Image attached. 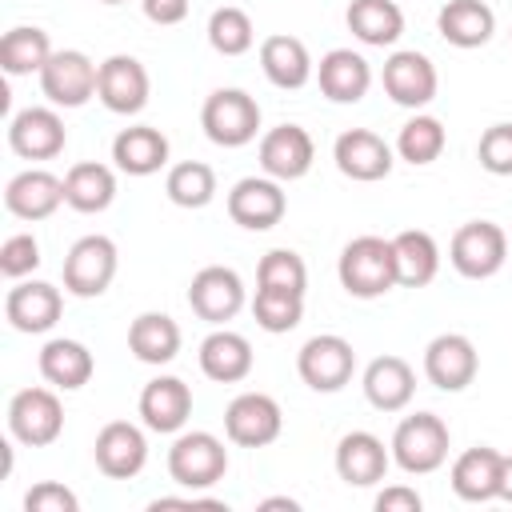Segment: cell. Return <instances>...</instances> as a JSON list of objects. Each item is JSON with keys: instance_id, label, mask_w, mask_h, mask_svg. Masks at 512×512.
<instances>
[{"instance_id": "d590c367", "label": "cell", "mask_w": 512, "mask_h": 512, "mask_svg": "<svg viewBox=\"0 0 512 512\" xmlns=\"http://www.w3.org/2000/svg\"><path fill=\"white\" fill-rule=\"evenodd\" d=\"M48 56H52V40L36 24H16L0 40V64H4L8 76H28V72L40 76V68L48 64Z\"/></svg>"}, {"instance_id": "d4e9b609", "label": "cell", "mask_w": 512, "mask_h": 512, "mask_svg": "<svg viewBox=\"0 0 512 512\" xmlns=\"http://www.w3.org/2000/svg\"><path fill=\"white\" fill-rule=\"evenodd\" d=\"M316 80H320V92L332 100V104H356L364 100V92L372 88V68L360 52L352 48H332L320 56V68H316Z\"/></svg>"}, {"instance_id": "7c38bea8", "label": "cell", "mask_w": 512, "mask_h": 512, "mask_svg": "<svg viewBox=\"0 0 512 512\" xmlns=\"http://www.w3.org/2000/svg\"><path fill=\"white\" fill-rule=\"evenodd\" d=\"M480 372L476 344L464 332H440L424 348V376L440 392H464Z\"/></svg>"}, {"instance_id": "44dd1931", "label": "cell", "mask_w": 512, "mask_h": 512, "mask_svg": "<svg viewBox=\"0 0 512 512\" xmlns=\"http://www.w3.org/2000/svg\"><path fill=\"white\" fill-rule=\"evenodd\" d=\"M392 464V448H384V440L376 432H344L340 444H336V476L352 488H372L384 480Z\"/></svg>"}, {"instance_id": "7dc6e473", "label": "cell", "mask_w": 512, "mask_h": 512, "mask_svg": "<svg viewBox=\"0 0 512 512\" xmlns=\"http://www.w3.org/2000/svg\"><path fill=\"white\" fill-rule=\"evenodd\" d=\"M276 508H288V512H300V504H296L292 496H268V500H260V512H276Z\"/></svg>"}, {"instance_id": "c3c4849f", "label": "cell", "mask_w": 512, "mask_h": 512, "mask_svg": "<svg viewBox=\"0 0 512 512\" xmlns=\"http://www.w3.org/2000/svg\"><path fill=\"white\" fill-rule=\"evenodd\" d=\"M500 500L512 504V456H504V468H500Z\"/></svg>"}, {"instance_id": "74e56055", "label": "cell", "mask_w": 512, "mask_h": 512, "mask_svg": "<svg viewBox=\"0 0 512 512\" xmlns=\"http://www.w3.org/2000/svg\"><path fill=\"white\" fill-rule=\"evenodd\" d=\"M444 144H448L444 124H440L436 116L416 112V116L400 128V136H396V156H400V160H408V164H416V168H424V164L440 160Z\"/></svg>"}, {"instance_id": "1f68e13d", "label": "cell", "mask_w": 512, "mask_h": 512, "mask_svg": "<svg viewBox=\"0 0 512 512\" xmlns=\"http://www.w3.org/2000/svg\"><path fill=\"white\" fill-rule=\"evenodd\" d=\"M180 324L168 312H140L128 324V352L140 364H172L180 352Z\"/></svg>"}, {"instance_id": "d6a6232c", "label": "cell", "mask_w": 512, "mask_h": 512, "mask_svg": "<svg viewBox=\"0 0 512 512\" xmlns=\"http://www.w3.org/2000/svg\"><path fill=\"white\" fill-rule=\"evenodd\" d=\"M116 200V172L100 160H80L64 172V204L92 216Z\"/></svg>"}, {"instance_id": "6da1fadb", "label": "cell", "mask_w": 512, "mask_h": 512, "mask_svg": "<svg viewBox=\"0 0 512 512\" xmlns=\"http://www.w3.org/2000/svg\"><path fill=\"white\" fill-rule=\"evenodd\" d=\"M340 288L356 300H376L396 288V256L392 240L384 236H356L344 244L340 264H336Z\"/></svg>"}, {"instance_id": "e0dca14e", "label": "cell", "mask_w": 512, "mask_h": 512, "mask_svg": "<svg viewBox=\"0 0 512 512\" xmlns=\"http://www.w3.org/2000/svg\"><path fill=\"white\" fill-rule=\"evenodd\" d=\"M256 156H260L264 176L284 184V180L308 176V168L316 160V144H312V136L300 124H276V128H268L260 136V152Z\"/></svg>"}, {"instance_id": "4316f807", "label": "cell", "mask_w": 512, "mask_h": 512, "mask_svg": "<svg viewBox=\"0 0 512 512\" xmlns=\"http://www.w3.org/2000/svg\"><path fill=\"white\" fill-rule=\"evenodd\" d=\"M112 160L128 176H152L168 164V136L152 124L120 128L116 140H112Z\"/></svg>"}, {"instance_id": "bcb514c9", "label": "cell", "mask_w": 512, "mask_h": 512, "mask_svg": "<svg viewBox=\"0 0 512 512\" xmlns=\"http://www.w3.org/2000/svg\"><path fill=\"white\" fill-rule=\"evenodd\" d=\"M140 8L160 28H172V24H180L188 16V0H140Z\"/></svg>"}, {"instance_id": "2e32d148", "label": "cell", "mask_w": 512, "mask_h": 512, "mask_svg": "<svg viewBox=\"0 0 512 512\" xmlns=\"http://www.w3.org/2000/svg\"><path fill=\"white\" fill-rule=\"evenodd\" d=\"M92 456H96V468L108 480H132L148 464V440L132 420H108L96 432Z\"/></svg>"}, {"instance_id": "3957f363", "label": "cell", "mask_w": 512, "mask_h": 512, "mask_svg": "<svg viewBox=\"0 0 512 512\" xmlns=\"http://www.w3.org/2000/svg\"><path fill=\"white\" fill-rule=\"evenodd\" d=\"M200 128L220 148H244L260 132V104L244 88H216L200 108Z\"/></svg>"}, {"instance_id": "8992f818", "label": "cell", "mask_w": 512, "mask_h": 512, "mask_svg": "<svg viewBox=\"0 0 512 512\" xmlns=\"http://www.w3.org/2000/svg\"><path fill=\"white\" fill-rule=\"evenodd\" d=\"M64 292L68 296H80V300H92V296H104L112 276H116V244L100 232L92 236H80L68 256H64Z\"/></svg>"}, {"instance_id": "9c48e42d", "label": "cell", "mask_w": 512, "mask_h": 512, "mask_svg": "<svg viewBox=\"0 0 512 512\" xmlns=\"http://www.w3.org/2000/svg\"><path fill=\"white\" fill-rule=\"evenodd\" d=\"M96 76L100 64H92L80 48L52 52L48 64L40 68V92L48 96L52 108H80L96 96Z\"/></svg>"}, {"instance_id": "52a82bcc", "label": "cell", "mask_w": 512, "mask_h": 512, "mask_svg": "<svg viewBox=\"0 0 512 512\" xmlns=\"http://www.w3.org/2000/svg\"><path fill=\"white\" fill-rule=\"evenodd\" d=\"M8 432L28 448H48L64 432V404L52 388H20L8 400Z\"/></svg>"}, {"instance_id": "603a6c76", "label": "cell", "mask_w": 512, "mask_h": 512, "mask_svg": "<svg viewBox=\"0 0 512 512\" xmlns=\"http://www.w3.org/2000/svg\"><path fill=\"white\" fill-rule=\"evenodd\" d=\"M64 204V180L48 168H24L4 188V208L16 220H48Z\"/></svg>"}, {"instance_id": "7a4b0ae2", "label": "cell", "mask_w": 512, "mask_h": 512, "mask_svg": "<svg viewBox=\"0 0 512 512\" xmlns=\"http://www.w3.org/2000/svg\"><path fill=\"white\" fill-rule=\"evenodd\" d=\"M388 448H392V460L408 476H428L448 460L452 436H448V424L436 412H412V416H404L396 424Z\"/></svg>"}, {"instance_id": "f1b7e54d", "label": "cell", "mask_w": 512, "mask_h": 512, "mask_svg": "<svg viewBox=\"0 0 512 512\" xmlns=\"http://www.w3.org/2000/svg\"><path fill=\"white\" fill-rule=\"evenodd\" d=\"M260 68L284 92H296L312 80V56H308L304 40H296L288 32H276V36L260 40Z\"/></svg>"}, {"instance_id": "e575fe53", "label": "cell", "mask_w": 512, "mask_h": 512, "mask_svg": "<svg viewBox=\"0 0 512 512\" xmlns=\"http://www.w3.org/2000/svg\"><path fill=\"white\" fill-rule=\"evenodd\" d=\"M344 20L348 32L368 48H388L404 36V12L396 0H352Z\"/></svg>"}, {"instance_id": "836d02e7", "label": "cell", "mask_w": 512, "mask_h": 512, "mask_svg": "<svg viewBox=\"0 0 512 512\" xmlns=\"http://www.w3.org/2000/svg\"><path fill=\"white\" fill-rule=\"evenodd\" d=\"M96 372V360L92 352L80 344V340H68V336H56L40 348V376L52 384V388H64V392H76L92 380Z\"/></svg>"}, {"instance_id": "7bdbcfd3", "label": "cell", "mask_w": 512, "mask_h": 512, "mask_svg": "<svg viewBox=\"0 0 512 512\" xmlns=\"http://www.w3.org/2000/svg\"><path fill=\"white\" fill-rule=\"evenodd\" d=\"M476 160L492 176H512V124L484 128V136L476 144Z\"/></svg>"}, {"instance_id": "d6986e66", "label": "cell", "mask_w": 512, "mask_h": 512, "mask_svg": "<svg viewBox=\"0 0 512 512\" xmlns=\"http://www.w3.org/2000/svg\"><path fill=\"white\" fill-rule=\"evenodd\" d=\"M68 144L64 120L56 108H24L8 120V148L24 160H52Z\"/></svg>"}, {"instance_id": "8d00e7d4", "label": "cell", "mask_w": 512, "mask_h": 512, "mask_svg": "<svg viewBox=\"0 0 512 512\" xmlns=\"http://www.w3.org/2000/svg\"><path fill=\"white\" fill-rule=\"evenodd\" d=\"M164 192L176 208H208L216 196V172L204 160H180L168 168Z\"/></svg>"}, {"instance_id": "277c9868", "label": "cell", "mask_w": 512, "mask_h": 512, "mask_svg": "<svg viewBox=\"0 0 512 512\" xmlns=\"http://www.w3.org/2000/svg\"><path fill=\"white\" fill-rule=\"evenodd\" d=\"M448 260L464 280H488L508 260V232L492 220H468L452 232Z\"/></svg>"}, {"instance_id": "7402d4cb", "label": "cell", "mask_w": 512, "mask_h": 512, "mask_svg": "<svg viewBox=\"0 0 512 512\" xmlns=\"http://www.w3.org/2000/svg\"><path fill=\"white\" fill-rule=\"evenodd\" d=\"M500 468H504V452L488 448V444H476V448H464L456 460H452V492L468 504H488V500H500Z\"/></svg>"}, {"instance_id": "f35d334b", "label": "cell", "mask_w": 512, "mask_h": 512, "mask_svg": "<svg viewBox=\"0 0 512 512\" xmlns=\"http://www.w3.org/2000/svg\"><path fill=\"white\" fill-rule=\"evenodd\" d=\"M252 316L264 332L280 336L292 332L304 320V296L300 292H280V288H256L252 296Z\"/></svg>"}, {"instance_id": "484cf974", "label": "cell", "mask_w": 512, "mask_h": 512, "mask_svg": "<svg viewBox=\"0 0 512 512\" xmlns=\"http://www.w3.org/2000/svg\"><path fill=\"white\" fill-rule=\"evenodd\" d=\"M412 392H416V372L408 360L400 356H376L368 368H364V396L376 412H400L412 404Z\"/></svg>"}, {"instance_id": "9a60e30c", "label": "cell", "mask_w": 512, "mask_h": 512, "mask_svg": "<svg viewBox=\"0 0 512 512\" xmlns=\"http://www.w3.org/2000/svg\"><path fill=\"white\" fill-rule=\"evenodd\" d=\"M188 308L208 324H228L244 308V280L236 268L208 264L188 284Z\"/></svg>"}, {"instance_id": "ac0fdd59", "label": "cell", "mask_w": 512, "mask_h": 512, "mask_svg": "<svg viewBox=\"0 0 512 512\" xmlns=\"http://www.w3.org/2000/svg\"><path fill=\"white\" fill-rule=\"evenodd\" d=\"M64 312V296L56 284H44V280H16L4 296V316L16 332H28V336H40L48 328H56Z\"/></svg>"}, {"instance_id": "f546056e", "label": "cell", "mask_w": 512, "mask_h": 512, "mask_svg": "<svg viewBox=\"0 0 512 512\" xmlns=\"http://www.w3.org/2000/svg\"><path fill=\"white\" fill-rule=\"evenodd\" d=\"M436 28L452 48H480L496 32V12L484 0H448L436 12Z\"/></svg>"}, {"instance_id": "4dcf8cb0", "label": "cell", "mask_w": 512, "mask_h": 512, "mask_svg": "<svg viewBox=\"0 0 512 512\" xmlns=\"http://www.w3.org/2000/svg\"><path fill=\"white\" fill-rule=\"evenodd\" d=\"M392 256H396V284L400 288H424L440 272V248L424 228H404L392 236Z\"/></svg>"}, {"instance_id": "60d3db41", "label": "cell", "mask_w": 512, "mask_h": 512, "mask_svg": "<svg viewBox=\"0 0 512 512\" xmlns=\"http://www.w3.org/2000/svg\"><path fill=\"white\" fill-rule=\"evenodd\" d=\"M256 288H280V292H300L308 288V264L292 248H272L256 264Z\"/></svg>"}, {"instance_id": "30bf717a", "label": "cell", "mask_w": 512, "mask_h": 512, "mask_svg": "<svg viewBox=\"0 0 512 512\" xmlns=\"http://www.w3.org/2000/svg\"><path fill=\"white\" fill-rule=\"evenodd\" d=\"M148 92H152V80H148V68L136 60V56H108L100 60V76H96V100L116 112V116H136L144 104H148Z\"/></svg>"}, {"instance_id": "8fae6325", "label": "cell", "mask_w": 512, "mask_h": 512, "mask_svg": "<svg viewBox=\"0 0 512 512\" xmlns=\"http://www.w3.org/2000/svg\"><path fill=\"white\" fill-rule=\"evenodd\" d=\"M284 212H288V196H284L280 180H272V176H244L228 192V216H232V224H240L248 232L276 228L284 220Z\"/></svg>"}, {"instance_id": "5bb4252c", "label": "cell", "mask_w": 512, "mask_h": 512, "mask_svg": "<svg viewBox=\"0 0 512 512\" xmlns=\"http://www.w3.org/2000/svg\"><path fill=\"white\" fill-rule=\"evenodd\" d=\"M280 428H284V412L268 392H240L224 408V432L240 448H264L280 436Z\"/></svg>"}, {"instance_id": "f6af8a7d", "label": "cell", "mask_w": 512, "mask_h": 512, "mask_svg": "<svg viewBox=\"0 0 512 512\" xmlns=\"http://www.w3.org/2000/svg\"><path fill=\"white\" fill-rule=\"evenodd\" d=\"M420 508H424V500H420V492L408 488V484H388V488L376 496V512H420Z\"/></svg>"}, {"instance_id": "4fadbf2b", "label": "cell", "mask_w": 512, "mask_h": 512, "mask_svg": "<svg viewBox=\"0 0 512 512\" xmlns=\"http://www.w3.org/2000/svg\"><path fill=\"white\" fill-rule=\"evenodd\" d=\"M380 84L392 96V104H400V108H424V104H432V96L440 88V76H436V64L424 52L400 48V52H392L384 60Z\"/></svg>"}, {"instance_id": "b9f144b4", "label": "cell", "mask_w": 512, "mask_h": 512, "mask_svg": "<svg viewBox=\"0 0 512 512\" xmlns=\"http://www.w3.org/2000/svg\"><path fill=\"white\" fill-rule=\"evenodd\" d=\"M36 268H40V240L32 232H16L0 244V272L8 280H24Z\"/></svg>"}, {"instance_id": "83f0119b", "label": "cell", "mask_w": 512, "mask_h": 512, "mask_svg": "<svg viewBox=\"0 0 512 512\" xmlns=\"http://www.w3.org/2000/svg\"><path fill=\"white\" fill-rule=\"evenodd\" d=\"M200 372L216 384H240L252 372V344L232 328L208 332L200 340Z\"/></svg>"}, {"instance_id": "ab89813d", "label": "cell", "mask_w": 512, "mask_h": 512, "mask_svg": "<svg viewBox=\"0 0 512 512\" xmlns=\"http://www.w3.org/2000/svg\"><path fill=\"white\" fill-rule=\"evenodd\" d=\"M256 40V28H252V16L244 8H216L208 16V44L220 52V56H244Z\"/></svg>"}, {"instance_id": "ba28073f", "label": "cell", "mask_w": 512, "mask_h": 512, "mask_svg": "<svg viewBox=\"0 0 512 512\" xmlns=\"http://www.w3.org/2000/svg\"><path fill=\"white\" fill-rule=\"evenodd\" d=\"M296 372L312 392H340L356 372V352L344 336L320 332L296 352Z\"/></svg>"}, {"instance_id": "681fc988", "label": "cell", "mask_w": 512, "mask_h": 512, "mask_svg": "<svg viewBox=\"0 0 512 512\" xmlns=\"http://www.w3.org/2000/svg\"><path fill=\"white\" fill-rule=\"evenodd\" d=\"M100 4H124V0H100Z\"/></svg>"}, {"instance_id": "5b68a950", "label": "cell", "mask_w": 512, "mask_h": 512, "mask_svg": "<svg viewBox=\"0 0 512 512\" xmlns=\"http://www.w3.org/2000/svg\"><path fill=\"white\" fill-rule=\"evenodd\" d=\"M228 472V448L212 432H180L168 448V476L180 488H212Z\"/></svg>"}, {"instance_id": "cb8c5ba5", "label": "cell", "mask_w": 512, "mask_h": 512, "mask_svg": "<svg viewBox=\"0 0 512 512\" xmlns=\"http://www.w3.org/2000/svg\"><path fill=\"white\" fill-rule=\"evenodd\" d=\"M140 420L152 432H180L192 416V388L180 376H156L140 392Z\"/></svg>"}, {"instance_id": "ffe728a7", "label": "cell", "mask_w": 512, "mask_h": 512, "mask_svg": "<svg viewBox=\"0 0 512 512\" xmlns=\"http://www.w3.org/2000/svg\"><path fill=\"white\" fill-rule=\"evenodd\" d=\"M332 160H336V168L348 180H360V184L384 180L392 172V148L372 128H348V132H340L336 144H332Z\"/></svg>"}, {"instance_id": "ee69618b", "label": "cell", "mask_w": 512, "mask_h": 512, "mask_svg": "<svg viewBox=\"0 0 512 512\" xmlns=\"http://www.w3.org/2000/svg\"><path fill=\"white\" fill-rule=\"evenodd\" d=\"M76 508H80L76 492L56 484V480H40L24 496V512H76Z\"/></svg>"}]
</instances>
